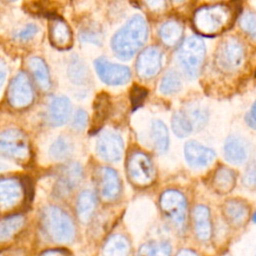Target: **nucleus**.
<instances>
[{
    "label": "nucleus",
    "instance_id": "nucleus-27",
    "mask_svg": "<svg viewBox=\"0 0 256 256\" xmlns=\"http://www.w3.org/2000/svg\"><path fill=\"white\" fill-rule=\"evenodd\" d=\"M24 219L20 215L10 216L0 222V241L11 238L23 225Z\"/></svg>",
    "mask_w": 256,
    "mask_h": 256
},
{
    "label": "nucleus",
    "instance_id": "nucleus-7",
    "mask_svg": "<svg viewBox=\"0 0 256 256\" xmlns=\"http://www.w3.org/2000/svg\"><path fill=\"white\" fill-rule=\"evenodd\" d=\"M159 204L163 213L174 223L181 225L185 222L187 204L185 197L179 191L167 190L163 192Z\"/></svg>",
    "mask_w": 256,
    "mask_h": 256
},
{
    "label": "nucleus",
    "instance_id": "nucleus-14",
    "mask_svg": "<svg viewBox=\"0 0 256 256\" xmlns=\"http://www.w3.org/2000/svg\"><path fill=\"white\" fill-rule=\"evenodd\" d=\"M225 159L235 165L242 164L248 157L247 142L238 136H229L224 144Z\"/></svg>",
    "mask_w": 256,
    "mask_h": 256
},
{
    "label": "nucleus",
    "instance_id": "nucleus-32",
    "mask_svg": "<svg viewBox=\"0 0 256 256\" xmlns=\"http://www.w3.org/2000/svg\"><path fill=\"white\" fill-rule=\"evenodd\" d=\"M185 114L188 117L193 129H202L208 120L207 110L201 106H193L189 108Z\"/></svg>",
    "mask_w": 256,
    "mask_h": 256
},
{
    "label": "nucleus",
    "instance_id": "nucleus-19",
    "mask_svg": "<svg viewBox=\"0 0 256 256\" xmlns=\"http://www.w3.org/2000/svg\"><path fill=\"white\" fill-rule=\"evenodd\" d=\"M184 27L183 25L175 20H170L165 22L160 30H159V36L162 40V42L169 47H174L178 45L183 37Z\"/></svg>",
    "mask_w": 256,
    "mask_h": 256
},
{
    "label": "nucleus",
    "instance_id": "nucleus-22",
    "mask_svg": "<svg viewBox=\"0 0 256 256\" xmlns=\"http://www.w3.org/2000/svg\"><path fill=\"white\" fill-rule=\"evenodd\" d=\"M14 100L19 106H26L33 100V91L25 74H20L15 81Z\"/></svg>",
    "mask_w": 256,
    "mask_h": 256
},
{
    "label": "nucleus",
    "instance_id": "nucleus-6",
    "mask_svg": "<svg viewBox=\"0 0 256 256\" xmlns=\"http://www.w3.org/2000/svg\"><path fill=\"white\" fill-rule=\"evenodd\" d=\"M216 63L224 71H233L242 65L245 58L244 47L233 37L224 40L217 49Z\"/></svg>",
    "mask_w": 256,
    "mask_h": 256
},
{
    "label": "nucleus",
    "instance_id": "nucleus-40",
    "mask_svg": "<svg viewBox=\"0 0 256 256\" xmlns=\"http://www.w3.org/2000/svg\"><path fill=\"white\" fill-rule=\"evenodd\" d=\"M243 183L247 187H254V185H255V169H254V165H251L247 169V171H246V173H245V175L243 177Z\"/></svg>",
    "mask_w": 256,
    "mask_h": 256
},
{
    "label": "nucleus",
    "instance_id": "nucleus-8",
    "mask_svg": "<svg viewBox=\"0 0 256 256\" xmlns=\"http://www.w3.org/2000/svg\"><path fill=\"white\" fill-rule=\"evenodd\" d=\"M94 66L100 79L108 85L125 84L131 77L128 67L110 63L105 58H98L94 62Z\"/></svg>",
    "mask_w": 256,
    "mask_h": 256
},
{
    "label": "nucleus",
    "instance_id": "nucleus-17",
    "mask_svg": "<svg viewBox=\"0 0 256 256\" xmlns=\"http://www.w3.org/2000/svg\"><path fill=\"white\" fill-rule=\"evenodd\" d=\"M223 212L227 220L234 225H242L249 215V206L240 199H230L225 202Z\"/></svg>",
    "mask_w": 256,
    "mask_h": 256
},
{
    "label": "nucleus",
    "instance_id": "nucleus-3",
    "mask_svg": "<svg viewBox=\"0 0 256 256\" xmlns=\"http://www.w3.org/2000/svg\"><path fill=\"white\" fill-rule=\"evenodd\" d=\"M42 226L46 234L56 242H69L74 237L73 222L59 207L49 206L44 209Z\"/></svg>",
    "mask_w": 256,
    "mask_h": 256
},
{
    "label": "nucleus",
    "instance_id": "nucleus-1",
    "mask_svg": "<svg viewBox=\"0 0 256 256\" xmlns=\"http://www.w3.org/2000/svg\"><path fill=\"white\" fill-rule=\"evenodd\" d=\"M148 26L141 15H134L111 39V48L120 59H130L144 45Z\"/></svg>",
    "mask_w": 256,
    "mask_h": 256
},
{
    "label": "nucleus",
    "instance_id": "nucleus-25",
    "mask_svg": "<svg viewBox=\"0 0 256 256\" xmlns=\"http://www.w3.org/2000/svg\"><path fill=\"white\" fill-rule=\"evenodd\" d=\"M151 134L157 152L164 153L169 145V135L166 125L160 120H154L151 124Z\"/></svg>",
    "mask_w": 256,
    "mask_h": 256
},
{
    "label": "nucleus",
    "instance_id": "nucleus-36",
    "mask_svg": "<svg viewBox=\"0 0 256 256\" xmlns=\"http://www.w3.org/2000/svg\"><path fill=\"white\" fill-rule=\"evenodd\" d=\"M88 123V115L87 113L82 110L79 109L77 110V112L74 114V117L72 119V126L75 130H83L84 128H86V125Z\"/></svg>",
    "mask_w": 256,
    "mask_h": 256
},
{
    "label": "nucleus",
    "instance_id": "nucleus-37",
    "mask_svg": "<svg viewBox=\"0 0 256 256\" xmlns=\"http://www.w3.org/2000/svg\"><path fill=\"white\" fill-rule=\"evenodd\" d=\"M146 95H147V91L143 87L133 86L131 91V101L134 109L142 104Z\"/></svg>",
    "mask_w": 256,
    "mask_h": 256
},
{
    "label": "nucleus",
    "instance_id": "nucleus-28",
    "mask_svg": "<svg viewBox=\"0 0 256 256\" xmlns=\"http://www.w3.org/2000/svg\"><path fill=\"white\" fill-rule=\"evenodd\" d=\"M171 125L173 132L179 138L186 137L193 131L192 125L184 111H177L173 114Z\"/></svg>",
    "mask_w": 256,
    "mask_h": 256
},
{
    "label": "nucleus",
    "instance_id": "nucleus-12",
    "mask_svg": "<svg viewBox=\"0 0 256 256\" xmlns=\"http://www.w3.org/2000/svg\"><path fill=\"white\" fill-rule=\"evenodd\" d=\"M49 38L58 49H69L73 45V35L69 25L59 16L50 17Z\"/></svg>",
    "mask_w": 256,
    "mask_h": 256
},
{
    "label": "nucleus",
    "instance_id": "nucleus-26",
    "mask_svg": "<svg viewBox=\"0 0 256 256\" xmlns=\"http://www.w3.org/2000/svg\"><path fill=\"white\" fill-rule=\"evenodd\" d=\"M30 68L34 74L36 81L43 90H48L50 88V77L46 64L44 61L38 57H34L30 60Z\"/></svg>",
    "mask_w": 256,
    "mask_h": 256
},
{
    "label": "nucleus",
    "instance_id": "nucleus-9",
    "mask_svg": "<svg viewBox=\"0 0 256 256\" xmlns=\"http://www.w3.org/2000/svg\"><path fill=\"white\" fill-rule=\"evenodd\" d=\"M162 66V53L156 47L144 49L137 58L136 71L143 79L153 78L158 74Z\"/></svg>",
    "mask_w": 256,
    "mask_h": 256
},
{
    "label": "nucleus",
    "instance_id": "nucleus-16",
    "mask_svg": "<svg viewBox=\"0 0 256 256\" xmlns=\"http://www.w3.org/2000/svg\"><path fill=\"white\" fill-rule=\"evenodd\" d=\"M72 106L67 97L59 96L52 99L49 105V121L53 126L65 124L71 116Z\"/></svg>",
    "mask_w": 256,
    "mask_h": 256
},
{
    "label": "nucleus",
    "instance_id": "nucleus-39",
    "mask_svg": "<svg viewBox=\"0 0 256 256\" xmlns=\"http://www.w3.org/2000/svg\"><path fill=\"white\" fill-rule=\"evenodd\" d=\"M40 256H72V254L65 248H53L43 251Z\"/></svg>",
    "mask_w": 256,
    "mask_h": 256
},
{
    "label": "nucleus",
    "instance_id": "nucleus-33",
    "mask_svg": "<svg viewBox=\"0 0 256 256\" xmlns=\"http://www.w3.org/2000/svg\"><path fill=\"white\" fill-rule=\"evenodd\" d=\"M69 76L71 81L77 84H82L87 79V69L85 65L78 59L74 58L69 65Z\"/></svg>",
    "mask_w": 256,
    "mask_h": 256
},
{
    "label": "nucleus",
    "instance_id": "nucleus-5",
    "mask_svg": "<svg viewBox=\"0 0 256 256\" xmlns=\"http://www.w3.org/2000/svg\"><path fill=\"white\" fill-rule=\"evenodd\" d=\"M127 174L134 185L148 186L154 180V167L150 158L143 152H133L127 161Z\"/></svg>",
    "mask_w": 256,
    "mask_h": 256
},
{
    "label": "nucleus",
    "instance_id": "nucleus-13",
    "mask_svg": "<svg viewBox=\"0 0 256 256\" xmlns=\"http://www.w3.org/2000/svg\"><path fill=\"white\" fill-rule=\"evenodd\" d=\"M98 187L101 196L106 200H114L120 193V179L115 170L102 167L98 171Z\"/></svg>",
    "mask_w": 256,
    "mask_h": 256
},
{
    "label": "nucleus",
    "instance_id": "nucleus-30",
    "mask_svg": "<svg viewBox=\"0 0 256 256\" xmlns=\"http://www.w3.org/2000/svg\"><path fill=\"white\" fill-rule=\"evenodd\" d=\"M73 150V144L67 137H59L50 147V155L56 160L65 159L70 156Z\"/></svg>",
    "mask_w": 256,
    "mask_h": 256
},
{
    "label": "nucleus",
    "instance_id": "nucleus-21",
    "mask_svg": "<svg viewBox=\"0 0 256 256\" xmlns=\"http://www.w3.org/2000/svg\"><path fill=\"white\" fill-rule=\"evenodd\" d=\"M96 206L95 194L89 190L82 191L77 199V214L81 221L87 222L91 218Z\"/></svg>",
    "mask_w": 256,
    "mask_h": 256
},
{
    "label": "nucleus",
    "instance_id": "nucleus-23",
    "mask_svg": "<svg viewBox=\"0 0 256 256\" xmlns=\"http://www.w3.org/2000/svg\"><path fill=\"white\" fill-rule=\"evenodd\" d=\"M129 243L122 235L110 237L103 248V256H128Z\"/></svg>",
    "mask_w": 256,
    "mask_h": 256
},
{
    "label": "nucleus",
    "instance_id": "nucleus-10",
    "mask_svg": "<svg viewBox=\"0 0 256 256\" xmlns=\"http://www.w3.org/2000/svg\"><path fill=\"white\" fill-rule=\"evenodd\" d=\"M96 149L101 158L109 162L118 161L123 154L124 145L121 137L113 132H103L96 144Z\"/></svg>",
    "mask_w": 256,
    "mask_h": 256
},
{
    "label": "nucleus",
    "instance_id": "nucleus-38",
    "mask_svg": "<svg viewBox=\"0 0 256 256\" xmlns=\"http://www.w3.org/2000/svg\"><path fill=\"white\" fill-rule=\"evenodd\" d=\"M37 30L38 29L34 24H29L18 33V38H20L21 40H28L37 33Z\"/></svg>",
    "mask_w": 256,
    "mask_h": 256
},
{
    "label": "nucleus",
    "instance_id": "nucleus-4",
    "mask_svg": "<svg viewBox=\"0 0 256 256\" xmlns=\"http://www.w3.org/2000/svg\"><path fill=\"white\" fill-rule=\"evenodd\" d=\"M205 44L197 36L186 38L179 47L178 60L189 78H196L203 66L205 59Z\"/></svg>",
    "mask_w": 256,
    "mask_h": 256
},
{
    "label": "nucleus",
    "instance_id": "nucleus-35",
    "mask_svg": "<svg viewBox=\"0 0 256 256\" xmlns=\"http://www.w3.org/2000/svg\"><path fill=\"white\" fill-rule=\"evenodd\" d=\"M79 37L82 41L99 44L101 42V39H102V34L97 29L89 27V28H86V29L82 30L79 34Z\"/></svg>",
    "mask_w": 256,
    "mask_h": 256
},
{
    "label": "nucleus",
    "instance_id": "nucleus-31",
    "mask_svg": "<svg viewBox=\"0 0 256 256\" xmlns=\"http://www.w3.org/2000/svg\"><path fill=\"white\" fill-rule=\"evenodd\" d=\"M180 88H181V78L179 74L173 70L168 71L164 75L159 85L160 92L165 95L176 93L180 90Z\"/></svg>",
    "mask_w": 256,
    "mask_h": 256
},
{
    "label": "nucleus",
    "instance_id": "nucleus-29",
    "mask_svg": "<svg viewBox=\"0 0 256 256\" xmlns=\"http://www.w3.org/2000/svg\"><path fill=\"white\" fill-rule=\"evenodd\" d=\"M171 246L167 242H148L143 244L137 256H170Z\"/></svg>",
    "mask_w": 256,
    "mask_h": 256
},
{
    "label": "nucleus",
    "instance_id": "nucleus-2",
    "mask_svg": "<svg viewBox=\"0 0 256 256\" xmlns=\"http://www.w3.org/2000/svg\"><path fill=\"white\" fill-rule=\"evenodd\" d=\"M235 19L231 6L215 4L197 9L193 16L194 29L204 36H215L229 29Z\"/></svg>",
    "mask_w": 256,
    "mask_h": 256
},
{
    "label": "nucleus",
    "instance_id": "nucleus-34",
    "mask_svg": "<svg viewBox=\"0 0 256 256\" xmlns=\"http://www.w3.org/2000/svg\"><path fill=\"white\" fill-rule=\"evenodd\" d=\"M239 25L242 28L243 31H245L247 34L251 35L252 37L255 36V30H256V18L255 14L253 12H246L241 15Z\"/></svg>",
    "mask_w": 256,
    "mask_h": 256
},
{
    "label": "nucleus",
    "instance_id": "nucleus-15",
    "mask_svg": "<svg viewBox=\"0 0 256 256\" xmlns=\"http://www.w3.org/2000/svg\"><path fill=\"white\" fill-rule=\"evenodd\" d=\"M83 171L79 163L70 162L62 169L59 181L57 183L58 192L62 195L69 193L81 181Z\"/></svg>",
    "mask_w": 256,
    "mask_h": 256
},
{
    "label": "nucleus",
    "instance_id": "nucleus-18",
    "mask_svg": "<svg viewBox=\"0 0 256 256\" xmlns=\"http://www.w3.org/2000/svg\"><path fill=\"white\" fill-rule=\"evenodd\" d=\"M195 232L200 240H208L211 236V222L209 209L204 205H198L193 210Z\"/></svg>",
    "mask_w": 256,
    "mask_h": 256
},
{
    "label": "nucleus",
    "instance_id": "nucleus-24",
    "mask_svg": "<svg viewBox=\"0 0 256 256\" xmlns=\"http://www.w3.org/2000/svg\"><path fill=\"white\" fill-rule=\"evenodd\" d=\"M109 107L110 102L108 96L105 93L98 95L94 103V115L91 125V128L94 131H97L105 122L107 115L109 113Z\"/></svg>",
    "mask_w": 256,
    "mask_h": 256
},
{
    "label": "nucleus",
    "instance_id": "nucleus-41",
    "mask_svg": "<svg viewBox=\"0 0 256 256\" xmlns=\"http://www.w3.org/2000/svg\"><path fill=\"white\" fill-rule=\"evenodd\" d=\"M245 121L252 129H255V104L252 105L250 111L245 116Z\"/></svg>",
    "mask_w": 256,
    "mask_h": 256
},
{
    "label": "nucleus",
    "instance_id": "nucleus-20",
    "mask_svg": "<svg viewBox=\"0 0 256 256\" xmlns=\"http://www.w3.org/2000/svg\"><path fill=\"white\" fill-rule=\"evenodd\" d=\"M236 174L228 167H220L215 171L212 179L214 189L221 194L229 193L235 186Z\"/></svg>",
    "mask_w": 256,
    "mask_h": 256
},
{
    "label": "nucleus",
    "instance_id": "nucleus-11",
    "mask_svg": "<svg viewBox=\"0 0 256 256\" xmlns=\"http://www.w3.org/2000/svg\"><path fill=\"white\" fill-rule=\"evenodd\" d=\"M184 156L187 163L193 168H202L210 165L215 159V152L198 143L197 141H188L184 146Z\"/></svg>",
    "mask_w": 256,
    "mask_h": 256
},
{
    "label": "nucleus",
    "instance_id": "nucleus-42",
    "mask_svg": "<svg viewBox=\"0 0 256 256\" xmlns=\"http://www.w3.org/2000/svg\"><path fill=\"white\" fill-rule=\"evenodd\" d=\"M176 256H198V255L190 249H182L178 252V254Z\"/></svg>",
    "mask_w": 256,
    "mask_h": 256
}]
</instances>
